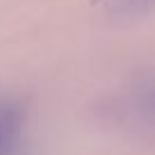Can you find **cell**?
Returning <instances> with one entry per match:
<instances>
[{
    "label": "cell",
    "mask_w": 155,
    "mask_h": 155,
    "mask_svg": "<svg viewBox=\"0 0 155 155\" xmlns=\"http://www.w3.org/2000/svg\"><path fill=\"white\" fill-rule=\"evenodd\" d=\"M98 121L128 139L155 144V66H146L96 101Z\"/></svg>",
    "instance_id": "1"
},
{
    "label": "cell",
    "mask_w": 155,
    "mask_h": 155,
    "mask_svg": "<svg viewBox=\"0 0 155 155\" xmlns=\"http://www.w3.org/2000/svg\"><path fill=\"white\" fill-rule=\"evenodd\" d=\"M30 107L18 94H0V155H25Z\"/></svg>",
    "instance_id": "2"
},
{
    "label": "cell",
    "mask_w": 155,
    "mask_h": 155,
    "mask_svg": "<svg viewBox=\"0 0 155 155\" xmlns=\"http://www.w3.org/2000/svg\"><path fill=\"white\" fill-rule=\"evenodd\" d=\"M105 9L114 21H139L155 14V0H105Z\"/></svg>",
    "instance_id": "3"
}]
</instances>
